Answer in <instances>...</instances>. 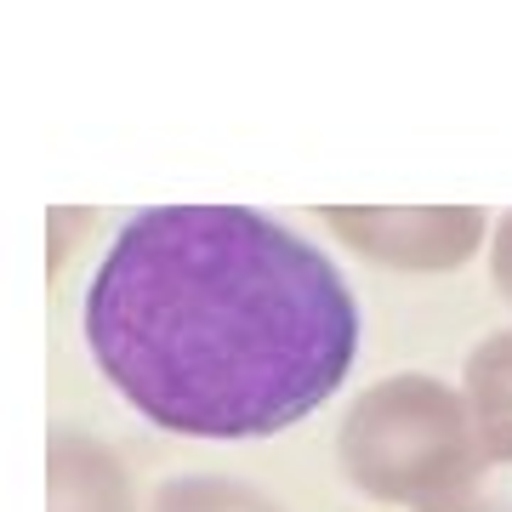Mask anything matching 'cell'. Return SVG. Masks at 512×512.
I'll use <instances>...</instances> for the list:
<instances>
[{"mask_svg": "<svg viewBox=\"0 0 512 512\" xmlns=\"http://www.w3.org/2000/svg\"><path fill=\"white\" fill-rule=\"evenodd\" d=\"M86 348L120 399L183 439H268L359 359V302L313 239L251 205H148L86 285Z\"/></svg>", "mask_w": 512, "mask_h": 512, "instance_id": "obj_1", "label": "cell"}, {"mask_svg": "<svg viewBox=\"0 0 512 512\" xmlns=\"http://www.w3.org/2000/svg\"><path fill=\"white\" fill-rule=\"evenodd\" d=\"M467 427L461 404L439 382H387L342 427V461L359 490L387 501H416L433 512L467 473Z\"/></svg>", "mask_w": 512, "mask_h": 512, "instance_id": "obj_2", "label": "cell"}, {"mask_svg": "<svg viewBox=\"0 0 512 512\" xmlns=\"http://www.w3.org/2000/svg\"><path fill=\"white\" fill-rule=\"evenodd\" d=\"M330 228L342 234H399V239H382V245H370L376 262H399V268H450V262H467V251L478 245L484 234V217H478L473 205H461V211H365V217H353V211H330Z\"/></svg>", "mask_w": 512, "mask_h": 512, "instance_id": "obj_3", "label": "cell"}, {"mask_svg": "<svg viewBox=\"0 0 512 512\" xmlns=\"http://www.w3.org/2000/svg\"><path fill=\"white\" fill-rule=\"evenodd\" d=\"M52 512H126V478L109 450L69 433L52 444Z\"/></svg>", "mask_w": 512, "mask_h": 512, "instance_id": "obj_4", "label": "cell"}, {"mask_svg": "<svg viewBox=\"0 0 512 512\" xmlns=\"http://www.w3.org/2000/svg\"><path fill=\"white\" fill-rule=\"evenodd\" d=\"M154 512H285L268 495H256L251 484H234L222 473H200V478H171L154 495Z\"/></svg>", "mask_w": 512, "mask_h": 512, "instance_id": "obj_5", "label": "cell"}]
</instances>
